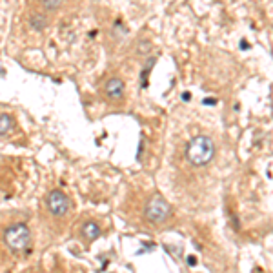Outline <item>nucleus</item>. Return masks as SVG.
<instances>
[{
    "instance_id": "obj_1",
    "label": "nucleus",
    "mask_w": 273,
    "mask_h": 273,
    "mask_svg": "<svg viewBox=\"0 0 273 273\" xmlns=\"http://www.w3.org/2000/svg\"><path fill=\"white\" fill-rule=\"evenodd\" d=\"M213 157H215V142L212 136L197 135L186 146V158L190 160L191 166H197V168L206 166L212 162Z\"/></svg>"
},
{
    "instance_id": "obj_2",
    "label": "nucleus",
    "mask_w": 273,
    "mask_h": 273,
    "mask_svg": "<svg viewBox=\"0 0 273 273\" xmlns=\"http://www.w3.org/2000/svg\"><path fill=\"white\" fill-rule=\"evenodd\" d=\"M4 240L13 252H27L31 248V232L24 222H17L4 232Z\"/></svg>"
},
{
    "instance_id": "obj_3",
    "label": "nucleus",
    "mask_w": 273,
    "mask_h": 273,
    "mask_svg": "<svg viewBox=\"0 0 273 273\" xmlns=\"http://www.w3.org/2000/svg\"><path fill=\"white\" fill-rule=\"evenodd\" d=\"M46 208L53 217H64L71 210V200L60 190H51L46 197Z\"/></svg>"
},
{
    "instance_id": "obj_4",
    "label": "nucleus",
    "mask_w": 273,
    "mask_h": 273,
    "mask_svg": "<svg viewBox=\"0 0 273 273\" xmlns=\"http://www.w3.org/2000/svg\"><path fill=\"white\" fill-rule=\"evenodd\" d=\"M171 208L170 204L164 200L160 195H155V197L150 198V202L146 204V218L150 220V222H164L168 215H170Z\"/></svg>"
},
{
    "instance_id": "obj_5",
    "label": "nucleus",
    "mask_w": 273,
    "mask_h": 273,
    "mask_svg": "<svg viewBox=\"0 0 273 273\" xmlns=\"http://www.w3.org/2000/svg\"><path fill=\"white\" fill-rule=\"evenodd\" d=\"M104 93L108 97L109 100H120L124 97V82L120 78H109L106 84H104Z\"/></svg>"
},
{
    "instance_id": "obj_6",
    "label": "nucleus",
    "mask_w": 273,
    "mask_h": 273,
    "mask_svg": "<svg viewBox=\"0 0 273 273\" xmlns=\"http://www.w3.org/2000/svg\"><path fill=\"white\" fill-rule=\"evenodd\" d=\"M80 235L84 237V240H86V242H91V240L98 239V237L102 235V230H100V226L97 224V222H93V220H88L86 224L82 226Z\"/></svg>"
},
{
    "instance_id": "obj_7",
    "label": "nucleus",
    "mask_w": 273,
    "mask_h": 273,
    "mask_svg": "<svg viewBox=\"0 0 273 273\" xmlns=\"http://www.w3.org/2000/svg\"><path fill=\"white\" fill-rule=\"evenodd\" d=\"M13 128V118L9 115H0V135H6Z\"/></svg>"
},
{
    "instance_id": "obj_8",
    "label": "nucleus",
    "mask_w": 273,
    "mask_h": 273,
    "mask_svg": "<svg viewBox=\"0 0 273 273\" xmlns=\"http://www.w3.org/2000/svg\"><path fill=\"white\" fill-rule=\"evenodd\" d=\"M31 26L35 29H44L46 26V19H44V15H33V19H31Z\"/></svg>"
},
{
    "instance_id": "obj_9",
    "label": "nucleus",
    "mask_w": 273,
    "mask_h": 273,
    "mask_svg": "<svg viewBox=\"0 0 273 273\" xmlns=\"http://www.w3.org/2000/svg\"><path fill=\"white\" fill-rule=\"evenodd\" d=\"M42 6L46 7V9H57V7H60V4L58 2H44Z\"/></svg>"
},
{
    "instance_id": "obj_10",
    "label": "nucleus",
    "mask_w": 273,
    "mask_h": 273,
    "mask_svg": "<svg viewBox=\"0 0 273 273\" xmlns=\"http://www.w3.org/2000/svg\"><path fill=\"white\" fill-rule=\"evenodd\" d=\"M215 102H217L215 98H206V100H204V102H202V104H206V106H213V104H215Z\"/></svg>"
},
{
    "instance_id": "obj_11",
    "label": "nucleus",
    "mask_w": 273,
    "mask_h": 273,
    "mask_svg": "<svg viewBox=\"0 0 273 273\" xmlns=\"http://www.w3.org/2000/svg\"><path fill=\"white\" fill-rule=\"evenodd\" d=\"M195 262H197L195 257H188V264H190V266H195Z\"/></svg>"
},
{
    "instance_id": "obj_12",
    "label": "nucleus",
    "mask_w": 273,
    "mask_h": 273,
    "mask_svg": "<svg viewBox=\"0 0 273 273\" xmlns=\"http://www.w3.org/2000/svg\"><path fill=\"white\" fill-rule=\"evenodd\" d=\"M182 100H191V95H190V93H182Z\"/></svg>"
},
{
    "instance_id": "obj_13",
    "label": "nucleus",
    "mask_w": 273,
    "mask_h": 273,
    "mask_svg": "<svg viewBox=\"0 0 273 273\" xmlns=\"http://www.w3.org/2000/svg\"><path fill=\"white\" fill-rule=\"evenodd\" d=\"M248 48V44H246V40H240V49H246Z\"/></svg>"
}]
</instances>
